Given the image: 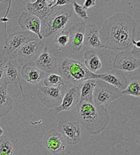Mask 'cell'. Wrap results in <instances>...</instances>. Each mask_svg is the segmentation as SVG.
<instances>
[{"label": "cell", "instance_id": "1", "mask_svg": "<svg viewBox=\"0 0 140 155\" xmlns=\"http://www.w3.org/2000/svg\"><path fill=\"white\" fill-rule=\"evenodd\" d=\"M136 21L129 15L119 12L107 18L99 31V39L104 48L123 50L135 40Z\"/></svg>", "mask_w": 140, "mask_h": 155}, {"label": "cell", "instance_id": "2", "mask_svg": "<svg viewBox=\"0 0 140 155\" xmlns=\"http://www.w3.org/2000/svg\"><path fill=\"white\" fill-rule=\"evenodd\" d=\"M76 108L79 120L90 135L101 133L109 123V113L105 107L96 106L93 103L80 101Z\"/></svg>", "mask_w": 140, "mask_h": 155}, {"label": "cell", "instance_id": "3", "mask_svg": "<svg viewBox=\"0 0 140 155\" xmlns=\"http://www.w3.org/2000/svg\"><path fill=\"white\" fill-rule=\"evenodd\" d=\"M59 76L71 86H78L87 80H98V74L90 72L77 60L65 58L58 68Z\"/></svg>", "mask_w": 140, "mask_h": 155}, {"label": "cell", "instance_id": "4", "mask_svg": "<svg viewBox=\"0 0 140 155\" xmlns=\"http://www.w3.org/2000/svg\"><path fill=\"white\" fill-rule=\"evenodd\" d=\"M73 12L72 3L51 8L48 17L41 23L40 35L42 38H47L65 28L72 16Z\"/></svg>", "mask_w": 140, "mask_h": 155}, {"label": "cell", "instance_id": "5", "mask_svg": "<svg viewBox=\"0 0 140 155\" xmlns=\"http://www.w3.org/2000/svg\"><path fill=\"white\" fill-rule=\"evenodd\" d=\"M121 91L116 88L108 85L107 83L97 80L95 87L93 93V103L96 106H103L106 107L110 103L119 98Z\"/></svg>", "mask_w": 140, "mask_h": 155}, {"label": "cell", "instance_id": "6", "mask_svg": "<svg viewBox=\"0 0 140 155\" xmlns=\"http://www.w3.org/2000/svg\"><path fill=\"white\" fill-rule=\"evenodd\" d=\"M38 40H39V37L31 32L26 31H16L12 34L9 35V36L6 38L3 48L9 57L22 45Z\"/></svg>", "mask_w": 140, "mask_h": 155}, {"label": "cell", "instance_id": "7", "mask_svg": "<svg viewBox=\"0 0 140 155\" xmlns=\"http://www.w3.org/2000/svg\"><path fill=\"white\" fill-rule=\"evenodd\" d=\"M44 43L42 40H38L31 41L22 45L21 48L16 50L9 58L11 59H15L19 58L23 61H32L37 58L39 55L43 52L44 48Z\"/></svg>", "mask_w": 140, "mask_h": 155}, {"label": "cell", "instance_id": "8", "mask_svg": "<svg viewBox=\"0 0 140 155\" xmlns=\"http://www.w3.org/2000/svg\"><path fill=\"white\" fill-rule=\"evenodd\" d=\"M140 67V58L135 56L129 51H123L116 54L113 62L115 70L121 72H132L138 70Z\"/></svg>", "mask_w": 140, "mask_h": 155}, {"label": "cell", "instance_id": "9", "mask_svg": "<svg viewBox=\"0 0 140 155\" xmlns=\"http://www.w3.org/2000/svg\"><path fill=\"white\" fill-rule=\"evenodd\" d=\"M86 24L84 21L77 22L69 28L67 31L69 35V42L67 44L68 51L70 54H79L84 46V29Z\"/></svg>", "mask_w": 140, "mask_h": 155}, {"label": "cell", "instance_id": "10", "mask_svg": "<svg viewBox=\"0 0 140 155\" xmlns=\"http://www.w3.org/2000/svg\"><path fill=\"white\" fill-rule=\"evenodd\" d=\"M62 87L40 86L38 90V98L45 107L55 108L61 104L62 100Z\"/></svg>", "mask_w": 140, "mask_h": 155}, {"label": "cell", "instance_id": "11", "mask_svg": "<svg viewBox=\"0 0 140 155\" xmlns=\"http://www.w3.org/2000/svg\"><path fill=\"white\" fill-rule=\"evenodd\" d=\"M57 131L69 144H78L80 140V127L76 122L60 121L57 125Z\"/></svg>", "mask_w": 140, "mask_h": 155}, {"label": "cell", "instance_id": "12", "mask_svg": "<svg viewBox=\"0 0 140 155\" xmlns=\"http://www.w3.org/2000/svg\"><path fill=\"white\" fill-rule=\"evenodd\" d=\"M45 148L53 153H60L66 149V142L62 135L56 129H51L44 136Z\"/></svg>", "mask_w": 140, "mask_h": 155}, {"label": "cell", "instance_id": "13", "mask_svg": "<svg viewBox=\"0 0 140 155\" xmlns=\"http://www.w3.org/2000/svg\"><path fill=\"white\" fill-rule=\"evenodd\" d=\"M80 101V85L72 86L65 93L62 97L61 104L54 108V113H58L63 111H70L76 108Z\"/></svg>", "mask_w": 140, "mask_h": 155}, {"label": "cell", "instance_id": "14", "mask_svg": "<svg viewBox=\"0 0 140 155\" xmlns=\"http://www.w3.org/2000/svg\"><path fill=\"white\" fill-rule=\"evenodd\" d=\"M41 21L34 15H31L29 12H23L18 17V24L24 31H29L36 35L40 40H42V36L40 35L41 28Z\"/></svg>", "mask_w": 140, "mask_h": 155}, {"label": "cell", "instance_id": "15", "mask_svg": "<svg viewBox=\"0 0 140 155\" xmlns=\"http://www.w3.org/2000/svg\"><path fill=\"white\" fill-rule=\"evenodd\" d=\"M21 76L28 83L38 85L44 80L45 73L37 68L34 62H29L25 63L21 68Z\"/></svg>", "mask_w": 140, "mask_h": 155}, {"label": "cell", "instance_id": "16", "mask_svg": "<svg viewBox=\"0 0 140 155\" xmlns=\"http://www.w3.org/2000/svg\"><path fill=\"white\" fill-rule=\"evenodd\" d=\"M98 80L107 83L108 85L116 88L120 91L125 90L128 85L127 78L123 72L117 70H112L106 73L98 74Z\"/></svg>", "mask_w": 140, "mask_h": 155}, {"label": "cell", "instance_id": "17", "mask_svg": "<svg viewBox=\"0 0 140 155\" xmlns=\"http://www.w3.org/2000/svg\"><path fill=\"white\" fill-rule=\"evenodd\" d=\"M21 66L16 59L7 60L4 66V82L8 84H18L23 94L22 87L20 82L21 79Z\"/></svg>", "mask_w": 140, "mask_h": 155}, {"label": "cell", "instance_id": "18", "mask_svg": "<svg viewBox=\"0 0 140 155\" xmlns=\"http://www.w3.org/2000/svg\"><path fill=\"white\" fill-rule=\"evenodd\" d=\"M84 46L93 48H104L99 39V29L97 25L89 24L85 26Z\"/></svg>", "mask_w": 140, "mask_h": 155}, {"label": "cell", "instance_id": "19", "mask_svg": "<svg viewBox=\"0 0 140 155\" xmlns=\"http://www.w3.org/2000/svg\"><path fill=\"white\" fill-rule=\"evenodd\" d=\"M34 63L37 68L44 73H51L57 68V59L48 53L46 47H44L42 53L37 58Z\"/></svg>", "mask_w": 140, "mask_h": 155}, {"label": "cell", "instance_id": "20", "mask_svg": "<svg viewBox=\"0 0 140 155\" xmlns=\"http://www.w3.org/2000/svg\"><path fill=\"white\" fill-rule=\"evenodd\" d=\"M26 8L29 13L38 17L41 22L48 17L51 10L48 6V1L46 0H37L33 3H28L26 4Z\"/></svg>", "mask_w": 140, "mask_h": 155}, {"label": "cell", "instance_id": "21", "mask_svg": "<svg viewBox=\"0 0 140 155\" xmlns=\"http://www.w3.org/2000/svg\"><path fill=\"white\" fill-rule=\"evenodd\" d=\"M13 99L8 94V84L3 82L0 86V117H5L11 110Z\"/></svg>", "mask_w": 140, "mask_h": 155}, {"label": "cell", "instance_id": "22", "mask_svg": "<svg viewBox=\"0 0 140 155\" xmlns=\"http://www.w3.org/2000/svg\"><path fill=\"white\" fill-rule=\"evenodd\" d=\"M84 65L90 72L96 74V72L102 68V61L99 58L98 53L93 49L88 50L84 53Z\"/></svg>", "mask_w": 140, "mask_h": 155}, {"label": "cell", "instance_id": "23", "mask_svg": "<svg viewBox=\"0 0 140 155\" xmlns=\"http://www.w3.org/2000/svg\"><path fill=\"white\" fill-rule=\"evenodd\" d=\"M97 80H87L80 85V101L93 103V93Z\"/></svg>", "mask_w": 140, "mask_h": 155}, {"label": "cell", "instance_id": "24", "mask_svg": "<svg viewBox=\"0 0 140 155\" xmlns=\"http://www.w3.org/2000/svg\"><path fill=\"white\" fill-rule=\"evenodd\" d=\"M13 144L8 136L0 137V155H13Z\"/></svg>", "mask_w": 140, "mask_h": 155}, {"label": "cell", "instance_id": "25", "mask_svg": "<svg viewBox=\"0 0 140 155\" xmlns=\"http://www.w3.org/2000/svg\"><path fill=\"white\" fill-rule=\"evenodd\" d=\"M44 86L47 87H62L65 84L64 80L57 74H50L44 80Z\"/></svg>", "mask_w": 140, "mask_h": 155}, {"label": "cell", "instance_id": "26", "mask_svg": "<svg viewBox=\"0 0 140 155\" xmlns=\"http://www.w3.org/2000/svg\"><path fill=\"white\" fill-rule=\"evenodd\" d=\"M121 94L140 97V83L138 80H133L127 85L125 90L121 91Z\"/></svg>", "mask_w": 140, "mask_h": 155}, {"label": "cell", "instance_id": "27", "mask_svg": "<svg viewBox=\"0 0 140 155\" xmlns=\"http://www.w3.org/2000/svg\"><path fill=\"white\" fill-rule=\"evenodd\" d=\"M54 40L61 48L66 47L69 42V35H68L67 31H62L57 32L54 36Z\"/></svg>", "mask_w": 140, "mask_h": 155}, {"label": "cell", "instance_id": "28", "mask_svg": "<svg viewBox=\"0 0 140 155\" xmlns=\"http://www.w3.org/2000/svg\"><path fill=\"white\" fill-rule=\"evenodd\" d=\"M72 6L73 10L76 12V15H78L79 17L82 18L84 21L89 20V17H88L86 10H84L81 5H80L76 1H72Z\"/></svg>", "mask_w": 140, "mask_h": 155}, {"label": "cell", "instance_id": "29", "mask_svg": "<svg viewBox=\"0 0 140 155\" xmlns=\"http://www.w3.org/2000/svg\"><path fill=\"white\" fill-rule=\"evenodd\" d=\"M72 1L70 0H53V1H48V6L50 8H56V7H62L71 4Z\"/></svg>", "mask_w": 140, "mask_h": 155}, {"label": "cell", "instance_id": "30", "mask_svg": "<svg viewBox=\"0 0 140 155\" xmlns=\"http://www.w3.org/2000/svg\"><path fill=\"white\" fill-rule=\"evenodd\" d=\"M7 58L1 57L0 58V86L3 85L4 82V66L7 62Z\"/></svg>", "mask_w": 140, "mask_h": 155}, {"label": "cell", "instance_id": "31", "mask_svg": "<svg viewBox=\"0 0 140 155\" xmlns=\"http://www.w3.org/2000/svg\"><path fill=\"white\" fill-rule=\"evenodd\" d=\"M132 45H134V49L132 51L131 53L133 54H135V56L140 58V41H135L134 40L132 42Z\"/></svg>", "mask_w": 140, "mask_h": 155}, {"label": "cell", "instance_id": "32", "mask_svg": "<svg viewBox=\"0 0 140 155\" xmlns=\"http://www.w3.org/2000/svg\"><path fill=\"white\" fill-rule=\"evenodd\" d=\"M95 0H85L84 3V5L82 6V7H83V8L84 10H86V9L90 8H91L93 6L95 5Z\"/></svg>", "mask_w": 140, "mask_h": 155}, {"label": "cell", "instance_id": "33", "mask_svg": "<svg viewBox=\"0 0 140 155\" xmlns=\"http://www.w3.org/2000/svg\"><path fill=\"white\" fill-rule=\"evenodd\" d=\"M8 1H3V0H0V11H3L5 6L8 4Z\"/></svg>", "mask_w": 140, "mask_h": 155}, {"label": "cell", "instance_id": "34", "mask_svg": "<svg viewBox=\"0 0 140 155\" xmlns=\"http://www.w3.org/2000/svg\"><path fill=\"white\" fill-rule=\"evenodd\" d=\"M3 135V128L0 127V137H1Z\"/></svg>", "mask_w": 140, "mask_h": 155}]
</instances>
